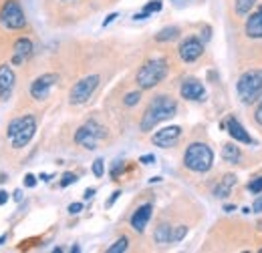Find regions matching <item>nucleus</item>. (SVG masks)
Returning a JSON list of instances; mask_svg holds the SVG:
<instances>
[{"instance_id":"nucleus-1","label":"nucleus","mask_w":262,"mask_h":253,"mask_svg":"<svg viewBox=\"0 0 262 253\" xmlns=\"http://www.w3.org/2000/svg\"><path fill=\"white\" fill-rule=\"evenodd\" d=\"M176 111H178V103L171 98V96H156L149 105H147V109H145V113H143V117H141V131L143 133H147V131H151L156 125H160L162 121H167V119H171L173 115H176Z\"/></svg>"},{"instance_id":"nucleus-2","label":"nucleus","mask_w":262,"mask_h":253,"mask_svg":"<svg viewBox=\"0 0 262 253\" xmlns=\"http://www.w3.org/2000/svg\"><path fill=\"white\" fill-rule=\"evenodd\" d=\"M184 165L194 173H208L214 165V153L204 143H192L184 153Z\"/></svg>"},{"instance_id":"nucleus-3","label":"nucleus","mask_w":262,"mask_h":253,"mask_svg":"<svg viewBox=\"0 0 262 253\" xmlns=\"http://www.w3.org/2000/svg\"><path fill=\"white\" fill-rule=\"evenodd\" d=\"M36 133V119L33 115H27V117H18L14 121H10L8 125V139L12 141V147L14 149H23L31 143V139L34 137Z\"/></svg>"},{"instance_id":"nucleus-4","label":"nucleus","mask_w":262,"mask_h":253,"mask_svg":"<svg viewBox=\"0 0 262 253\" xmlns=\"http://www.w3.org/2000/svg\"><path fill=\"white\" fill-rule=\"evenodd\" d=\"M236 91H238V96L244 105L256 103L262 96V68H254V70L244 72L238 81Z\"/></svg>"},{"instance_id":"nucleus-5","label":"nucleus","mask_w":262,"mask_h":253,"mask_svg":"<svg viewBox=\"0 0 262 253\" xmlns=\"http://www.w3.org/2000/svg\"><path fill=\"white\" fill-rule=\"evenodd\" d=\"M167 74V61L165 59H151L143 64L137 72V85L139 89H154L156 85H160Z\"/></svg>"},{"instance_id":"nucleus-6","label":"nucleus","mask_w":262,"mask_h":253,"mask_svg":"<svg viewBox=\"0 0 262 253\" xmlns=\"http://www.w3.org/2000/svg\"><path fill=\"white\" fill-rule=\"evenodd\" d=\"M105 137H107L105 127H101L97 121H89V123H85L83 127L77 129V133H75V143L81 145L83 149L93 151Z\"/></svg>"},{"instance_id":"nucleus-7","label":"nucleus","mask_w":262,"mask_h":253,"mask_svg":"<svg viewBox=\"0 0 262 253\" xmlns=\"http://www.w3.org/2000/svg\"><path fill=\"white\" fill-rule=\"evenodd\" d=\"M0 22L2 27L10 31H20L27 27V16L23 12V6L16 0H6L0 8Z\"/></svg>"},{"instance_id":"nucleus-8","label":"nucleus","mask_w":262,"mask_h":253,"mask_svg":"<svg viewBox=\"0 0 262 253\" xmlns=\"http://www.w3.org/2000/svg\"><path fill=\"white\" fill-rule=\"evenodd\" d=\"M97 87H99V74H87L77 85H73V89L69 93V103L71 105H83V103H87L91 98V95L97 91Z\"/></svg>"},{"instance_id":"nucleus-9","label":"nucleus","mask_w":262,"mask_h":253,"mask_svg":"<svg viewBox=\"0 0 262 253\" xmlns=\"http://www.w3.org/2000/svg\"><path fill=\"white\" fill-rule=\"evenodd\" d=\"M57 83H59V74H55V72L40 74L38 79H34L33 85H31V96L34 100H45L51 93L53 85H57Z\"/></svg>"},{"instance_id":"nucleus-10","label":"nucleus","mask_w":262,"mask_h":253,"mask_svg":"<svg viewBox=\"0 0 262 253\" xmlns=\"http://www.w3.org/2000/svg\"><path fill=\"white\" fill-rule=\"evenodd\" d=\"M180 59L184 61V63H194L198 61L202 55H204V44H202V40L196 38V36H190V38H186L182 44H180Z\"/></svg>"},{"instance_id":"nucleus-11","label":"nucleus","mask_w":262,"mask_h":253,"mask_svg":"<svg viewBox=\"0 0 262 253\" xmlns=\"http://www.w3.org/2000/svg\"><path fill=\"white\" fill-rule=\"evenodd\" d=\"M182 137V129L178 125H171V127H165L162 131H158L154 137H151V143L156 147H164V149H169L173 147Z\"/></svg>"},{"instance_id":"nucleus-12","label":"nucleus","mask_w":262,"mask_h":253,"mask_svg":"<svg viewBox=\"0 0 262 253\" xmlns=\"http://www.w3.org/2000/svg\"><path fill=\"white\" fill-rule=\"evenodd\" d=\"M151 211H154V205H151V203H143V205L137 207L135 213L131 215L129 223L137 233H143V231H145L147 223H149V219H151Z\"/></svg>"},{"instance_id":"nucleus-13","label":"nucleus","mask_w":262,"mask_h":253,"mask_svg":"<svg viewBox=\"0 0 262 253\" xmlns=\"http://www.w3.org/2000/svg\"><path fill=\"white\" fill-rule=\"evenodd\" d=\"M14 83H16L14 70L8 64H2L0 66V100H8L10 98L12 89H14Z\"/></svg>"},{"instance_id":"nucleus-14","label":"nucleus","mask_w":262,"mask_h":253,"mask_svg":"<svg viewBox=\"0 0 262 253\" xmlns=\"http://www.w3.org/2000/svg\"><path fill=\"white\" fill-rule=\"evenodd\" d=\"M180 95L184 96L186 100H202L206 96V89H204V85L200 81L188 79V81H184V85L180 89Z\"/></svg>"},{"instance_id":"nucleus-15","label":"nucleus","mask_w":262,"mask_h":253,"mask_svg":"<svg viewBox=\"0 0 262 253\" xmlns=\"http://www.w3.org/2000/svg\"><path fill=\"white\" fill-rule=\"evenodd\" d=\"M14 50V57H12V63L14 64H20L23 61H27L31 55H33V42L29 38H18L12 46Z\"/></svg>"},{"instance_id":"nucleus-16","label":"nucleus","mask_w":262,"mask_h":253,"mask_svg":"<svg viewBox=\"0 0 262 253\" xmlns=\"http://www.w3.org/2000/svg\"><path fill=\"white\" fill-rule=\"evenodd\" d=\"M226 129H228V135L234 139V141L244 143V145H252V143H254V141H252V137L246 133V129L240 125L236 119H230L228 123H226Z\"/></svg>"},{"instance_id":"nucleus-17","label":"nucleus","mask_w":262,"mask_h":253,"mask_svg":"<svg viewBox=\"0 0 262 253\" xmlns=\"http://www.w3.org/2000/svg\"><path fill=\"white\" fill-rule=\"evenodd\" d=\"M246 34L250 38H262V6L246 20Z\"/></svg>"},{"instance_id":"nucleus-18","label":"nucleus","mask_w":262,"mask_h":253,"mask_svg":"<svg viewBox=\"0 0 262 253\" xmlns=\"http://www.w3.org/2000/svg\"><path fill=\"white\" fill-rule=\"evenodd\" d=\"M234 185H236V175L234 173H226L222 177V181L214 187V197H218V199L228 197L230 193H232V189H234Z\"/></svg>"},{"instance_id":"nucleus-19","label":"nucleus","mask_w":262,"mask_h":253,"mask_svg":"<svg viewBox=\"0 0 262 253\" xmlns=\"http://www.w3.org/2000/svg\"><path fill=\"white\" fill-rule=\"evenodd\" d=\"M171 227L169 225H160L158 229H156V233H154V241L158 243V245H167V243H171Z\"/></svg>"},{"instance_id":"nucleus-20","label":"nucleus","mask_w":262,"mask_h":253,"mask_svg":"<svg viewBox=\"0 0 262 253\" xmlns=\"http://www.w3.org/2000/svg\"><path fill=\"white\" fill-rule=\"evenodd\" d=\"M180 36V27H176V24H169V27H165L162 31L156 34V40L158 42H171V40H176Z\"/></svg>"},{"instance_id":"nucleus-21","label":"nucleus","mask_w":262,"mask_h":253,"mask_svg":"<svg viewBox=\"0 0 262 253\" xmlns=\"http://www.w3.org/2000/svg\"><path fill=\"white\" fill-rule=\"evenodd\" d=\"M222 157L226 159L228 163H238L240 157H242V153H240V149H238L236 145H224V149H222Z\"/></svg>"},{"instance_id":"nucleus-22","label":"nucleus","mask_w":262,"mask_h":253,"mask_svg":"<svg viewBox=\"0 0 262 253\" xmlns=\"http://www.w3.org/2000/svg\"><path fill=\"white\" fill-rule=\"evenodd\" d=\"M254 4H256V0H236V4H234V8H236V14H240V16H246L248 12H252Z\"/></svg>"},{"instance_id":"nucleus-23","label":"nucleus","mask_w":262,"mask_h":253,"mask_svg":"<svg viewBox=\"0 0 262 253\" xmlns=\"http://www.w3.org/2000/svg\"><path fill=\"white\" fill-rule=\"evenodd\" d=\"M127 245H129V241H127V237H119L109 249H107V253H123L125 249H127Z\"/></svg>"},{"instance_id":"nucleus-24","label":"nucleus","mask_w":262,"mask_h":253,"mask_svg":"<svg viewBox=\"0 0 262 253\" xmlns=\"http://www.w3.org/2000/svg\"><path fill=\"white\" fill-rule=\"evenodd\" d=\"M186 233H188V227H186V225H180V227H176V229L171 231V243H178V241H182V239L186 237Z\"/></svg>"},{"instance_id":"nucleus-25","label":"nucleus","mask_w":262,"mask_h":253,"mask_svg":"<svg viewBox=\"0 0 262 253\" xmlns=\"http://www.w3.org/2000/svg\"><path fill=\"white\" fill-rule=\"evenodd\" d=\"M141 100V93L139 91H133V93H127L125 98H123V103H125V107H135L137 103Z\"/></svg>"},{"instance_id":"nucleus-26","label":"nucleus","mask_w":262,"mask_h":253,"mask_svg":"<svg viewBox=\"0 0 262 253\" xmlns=\"http://www.w3.org/2000/svg\"><path fill=\"white\" fill-rule=\"evenodd\" d=\"M248 191L254 193V195L262 193V177H256L254 181H250V183H248Z\"/></svg>"},{"instance_id":"nucleus-27","label":"nucleus","mask_w":262,"mask_h":253,"mask_svg":"<svg viewBox=\"0 0 262 253\" xmlns=\"http://www.w3.org/2000/svg\"><path fill=\"white\" fill-rule=\"evenodd\" d=\"M103 173H105V163H103V159H95V163H93V175H95V177H103Z\"/></svg>"},{"instance_id":"nucleus-28","label":"nucleus","mask_w":262,"mask_h":253,"mask_svg":"<svg viewBox=\"0 0 262 253\" xmlns=\"http://www.w3.org/2000/svg\"><path fill=\"white\" fill-rule=\"evenodd\" d=\"M143 10H145V12H149V14H151V12H160V10H162V2H160V0H154V2H147Z\"/></svg>"},{"instance_id":"nucleus-29","label":"nucleus","mask_w":262,"mask_h":253,"mask_svg":"<svg viewBox=\"0 0 262 253\" xmlns=\"http://www.w3.org/2000/svg\"><path fill=\"white\" fill-rule=\"evenodd\" d=\"M75 181H77V175H75V173H65L63 179H61V187H69V185H73Z\"/></svg>"},{"instance_id":"nucleus-30","label":"nucleus","mask_w":262,"mask_h":253,"mask_svg":"<svg viewBox=\"0 0 262 253\" xmlns=\"http://www.w3.org/2000/svg\"><path fill=\"white\" fill-rule=\"evenodd\" d=\"M83 211V203H71L69 205V213L71 215H77V213H81Z\"/></svg>"},{"instance_id":"nucleus-31","label":"nucleus","mask_w":262,"mask_h":253,"mask_svg":"<svg viewBox=\"0 0 262 253\" xmlns=\"http://www.w3.org/2000/svg\"><path fill=\"white\" fill-rule=\"evenodd\" d=\"M119 197H121V191H115V193H113V195L109 197V201L105 203V207H107V209H109V207H113V203H115V201H117Z\"/></svg>"},{"instance_id":"nucleus-32","label":"nucleus","mask_w":262,"mask_h":253,"mask_svg":"<svg viewBox=\"0 0 262 253\" xmlns=\"http://www.w3.org/2000/svg\"><path fill=\"white\" fill-rule=\"evenodd\" d=\"M252 211H254V213H262V195L256 197V201L252 203Z\"/></svg>"},{"instance_id":"nucleus-33","label":"nucleus","mask_w":262,"mask_h":253,"mask_svg":"<svg viewBox=\"0 0 262 253\" xmlns=\"http://www.w3.org/2000/svg\"><path fill=\"white\" fill-rule=\"evenodd\" d=\"M25 185H27V187H34V185H36V177L29 173V175L25 177Z\"/></svg>"},{"instance_id":"nucleus-34","label":"nucleus","mask_w":262,"mask_h":253,"mask_svg":"<svg viewBox=\"0 0 262 253\" xmlns=\"http://www.w3.org/2000/svg\"><path fill=\"white\" fill-rule=\"evenodd\" d=\"M254 119H256V123L262 127V100H260V105L256 107V113H254Z\"/></svg>"},{"instance_id":"nucleus-35","label":"nucleus","mask_w":262,"mask_h":253,"mask_svg":"<svg viewBox=\"0 0 262 253\" xmlns=\"http://www.w3.org/2000/svg\"><path fill=\"white\" fill-rule=\"evenodd\" d=\"M139 163H143V165H149V163H156V157H154V155H143V157L139 159Z\"/></svg>"},{"instance_id":"nucleus-36","label":"nucleus","mask_w":262,"mask_h":253,"mask_svg":"<svg viewBox=\"0 0 262 253\" xmlns=\"http://www.w3.org/2000/svg\"><path fill=\"white\" fill-rule=\"evenodd\" d=\"M115 18H117V12H113V14H109V16H107V18L103 20V27H109V24H111V22H113Z\"/></svg>"},{"instance_id":"nucleus-37","label":"nucleus","mask_w":262,"mask_h":253,"mask_svg":"<svg viewBox=\"0 0 262 253\" xmlns=\"http://www.w3.org/2000/svg\"><path fill=\"white\" fill-rule=\"evenodd\" d=\"M8 197H10V195H8L6 191H0V205H4V203L8 201Z\"/></svg>"},{"instance_id":"nucleus-38","label":"nucleus","mask_w":262,"mask_h":253,"mask_svg":"<svg viewBox=\"0 0 262 253\" xmlns=\"http://www.w3.org/2000/svg\"><path fill=\"white\" fill-rule=\"evenodd\" d=\"M147 16H149V12H145V10H143L141 14H135V16H133V20H143V18H147Z\"/></svg>"},{"instance_id":"nucleus-39","label":"nucleus","mask_w":262,"mask_h":253,"mask_svg":"<svg viewBox=\"0 0 262 253\" xmlns=\"http://www.w3.org/2000/svg\"><path fill=\"white\" fill-rule=\"evenodd\" d=\"M14 201H23V191L20 189L14 191Z\"/></svg>"},{"instance_id":"nucleus-40","label":"nucleus","mask_w":262,"mask_h":253,"mask_svg":"<svg viewBox=\"0 0 262 253\" xmlns=\"http://www.w3.org/2000/svg\"><path fill=\"white\" fill-rule=\"evenodd\" d=\"M93 195H95V189H87V191H85V199H91Z\"/></svg>"},{"instance_id":"nucleus-41","label":"nucleus","mask_w":262,"mask_h":253,"mask_svg":"<svg viewBox=\"0 0 262 253\" xmlns=\"http://www.w3.org/2000/svg\"><path fill=\"white\" fill-rule=\"evenodd\" d=\"M160 181H162V177H151L149 179V183H160Z\"/></svg>"},{"instance_id":"nucleus-42","label":"nucleus","mask_w":262,"mask_h":253,"mask_svg":"<svg viewBox=\"0 0 262 253\" xmlns=\"http://www.w3.org/2000/svg\"><path fill=\"white\" fill-rule=\"evenodd\" d=\"M234 209H236L234 205H224V211H234Z\"/></svg>"},{"instance_id":"nucleus-43","label":"nucleus","mask_w":262,"mask_h":253,"mask_svg":"<svg viewBox=\"0 0 262 253\" xmlns=\"http://www.w3.org/2000/svg\"><path fill=\"white\" fill-rule=\"evenodd\" d=\"M4 241H6V235H2V237H0V245H2Z\"/></svg>"},{"instance_id":"nucleus-44","label":"nucleus","mask_w":262,"mask_h":253,"mask_svg":"<svg viewBox=\"0 0 262 253\" xmlns=\"http://www.w3.org/2000/svg\"><path fill=\"white\" fill-rule=\"evenodd\" d=\"M258 231H262V221H258Z\"/></svg>"},{"instance_id":"nucleus-45","label":"nucleus","mask_w":262,"mask_h":253,"mask_svg":"<svg viewBox=\"0 0 262 253\" xmlns=\"http://www.w3.org/2000/svg\"><path fill=\"white\" fill-rule=\"evenodd\" d=\"M260 253H262V249H260Z\"/></svg>"}]
</instances>
